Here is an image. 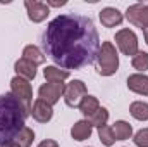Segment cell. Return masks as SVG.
<instances>
[{
  "mask_svg": "<svg viewBox=\"0 0 148 147\" xmlns=\"http://www.w3.org/2000/svg\"><path fill=\"white\" fill-rule=\"evenodd\" d=\"M143 38H145V43L148 45V28L147 30H143Z\"/></svg>",
  "mask_w": 148,
  "mask_h": 147,
  "instance_id": "4316f807",
  "label": "cell"
},
{
  "mask_svg": "<svg viewBox=\"0 0 148 147\" xmlns=\"http://www.w3.org/2000/svg\"><path fill=\"white\" fill-rule=\"evenodd\" d=\"M29 116H33V119L38 121V123H48L53 118V106L47 104L41 99H36L33 102V106H31Z\"/></svg>",
  "mask_w": 148,
  "mask_h": 147,
  "instance_id": "30bf717a",
  "label": "cell"
},
{
  "mask_svg": "<svg viewBox=\"0 0 148 147\" xmlns=\"http://www.w3.org/2000/svg\"><path fill=\"white\" fill-rule=\"evenodd\" d=\"M93 133V126L90 125L88 119H79L76 121L71 128V137H73L76 142H83V140H88Z\"/></svg>",
  "mask_w": 148,
  "mask_h": 147,
  "instance_id": "4fadbf2b",
  "label": "cell"
},
{
  "mask_svg": "<svg viewBox=\"0 0 148 147\" xmlns=\"http://www.w3.org/2000/svg\"><path fill=\"white\" fill-rule=\"evenodd\" d=\"M43 54L53 66L66 71L81 69L95 62L100 37L90 17L79 14H60L52 19L41 37Z\"/></svg>",
  "mask_w": 148,
  "mask_h": 147,
  "instance_id": "6da1fadb",
  "label": "cell"
},
{
  "mask_svg": "<svg viewBox=\"0 0 148 147\" xmlns=\"http://www.w3.org/2000/svg\"><path fill=\"white\" fill-rule=\"evenodd\" d=\"M126 19L136 28H148V3H133L126 10Z\"/></svg>",
  "mask_w": 148,
  "mask_h": 147,
  "instance_id": "ba28073f",
  "label": "cell"
},
{
  "mask_svg": "<svg viewBox=\"0 0 148 147\" xmlns=\"http://www.w3.org/2000/svg\"><path fill=\"white\" fill-rule=\"evenodd\" d=\"M98 17H100V23L105 28H115V26H119L124 21L122 12L119 9H115V7H103L98 12Z\"/></svg>",
  "mask_w": 148,
  "mask_h": 147,
  "instance_id": "8fae6325",
  "label": "cell"
},
{
  "mask_svg": "<svg viewBox=\"0 0 148 147\" xmlns=\"http://www.w3.org/2000/svg\"><path fill=\"white\" fill-rule=\"evenodd\" d=\"M98 139H100V142H102L103 146H107V147H112V146H114V144H115V137H114L112 126L105 125V126L98 128Z\"/></svg>",
  "mask_w": 148,
  "mask_h": 147,
  "instance_id": "603a6c76",
  "label": "cell"
},
{
  "mask_svg": "<svg viewBox=\"0 0 148 147\" xmlns=\"http://www.w3.org/2000/svg\"><path fill=\"white\" fill-rule=\"evenodd\" d=\"M14 71H16V76H21V78H24V80H28V81L36 78V66L31 64L29 61L23 59V57L16 61Z\"/></svg>",
  "mask_w": 148,
  "mask_h": 147,
  "instance_id": "5bb4252c",
  "label": "cell"
},
{
  "mask_svg": "<svg viewBox=\"0 0 148 147\" xmlns=\"http://www.w3.org/2000/svg\"><path fill=\"white\" fill-rule=\"evenodd\" d=\"M84 95H88V88H86V85H84L81 80H73L71 83L66 85L64 101H66V106H67V107L76 109V107L79 106V102L83 101Z\"/></svg>",
  "mask_w": 148,
  "mask_h": 147,
  "instance_id": "5b68a950",
  "label": "cell"
},
{
  "mask_svg": "<svg viewBox=\"0 0 148 147\" xmlns=\"http://www.w3.org/2000/svg\"><path fill=\"white\" fill-rule=\"evenodd\" d=\"M133 142L136 147H148V128H141L140 132H136Z\"/></svg>",
  "mask_w": 148,
  "mask_h": 147,
  "instance_id": "cb8c5ba5",
  "label": "cell"
},
{
  "mask_svg": "<svg viewBox=\"0 0 148 147\" xmlns=\"http://www.w3.org/2000/svg\"><path fill=\"white\" fill-rule=\"evenodd\" d=\"M88 121H90L91 126H95V128H102V126H105L107 121H109V111L105 109V107H100V109L95 111V112L88 118Z\"/></svg>",
  "mask_w": 148,
  "mask_h": 147,
  "instance_id": "ffe728a7",
  "label": "cell"
},
{
  "mask_svg": "<svg viewBox=\"0 0 148 147\" xmlns=\"http://www.w3.org/2000/svg\"><path fill=\"white\" fill-rule=\"evenodd\" d=\"M95 64H97V73L102 74V76H112V74L117 73L119 54H117V49L112 42H102L100 43Z\"/></svg>",
  "mask_w": 148,
  "mask_h": 147,
  "instance_id": "3957f363",
  "label": "cell"
},
{
  "mask_svg": "<svg viewBox=\"0 0 148 147\" xmlns=\"http://www.w3.org/2000/svg\"><path fill=\"white\" fill-rule=\"evenodd\" d=\"M112 132H114V137L115 140H127L133 137V126L124 121V119H119L112 125Z\"/></svg>",
  "mask_w": 148,
  "mask_h": 147,
  "instance_id": "ac0fdd59",
  "label": "cell"
},
{
  "mask_svg": "<svg viewBox=\"0 0 148 147\" xmlns=\"http://www.w3.org/2000/svg\"><path fill=\"white\" fill-rule=\"evenodd\" d=\"M115 45L117 49L124 54V55H131L134 57L138 54V37L133 30L129 28H122L115 33Z\"/></svg>",
  "mask_w": 148,
  "mask_h": 147,
  "instance_id": "277c9868",
  "label": "cell"
},
{
  "mask_svg": "<svg viewBox=\"0 0 148 147\" xmlns=\"http://www.w3.org/2000/svg\"><path fill=\"white\" fill-rule=\"evenodd\" d=\"M77 109L81 111V112H83V116L88 119L95 111L100 109V102H98V99H97L95 95H84V97H83V101L79 102Z\"/></svg>",
  "mask_w": 148,
  "mask_h": 147,
  "instance_id": "e0dca14e",
  "label": "cell"
},
{
  "mask_svg": "<svg viewBox=\"0 0 148 147\" xmlns=\"http://www.w3.org/2000/svg\"><path fill=\"white\" fill-rule=\"evenodd\" d=\"M127 88L138 95L148 97V76L145 73H134L127 76Z\"/></svg>",
  "mask_w": 148,
  "mask_h": 147,
  "instance_id": "7c38bea8",
  "label": "cell"
},
{
  "mask_svg": "<svg viewBox=\"0 0 148 147\" xmlns=\"http://www.w3.org/2000/svg\"><path fill=\"white\" fill-rule=\"evenodd\" d=\"M0 147H19V144H17L16 140H9V142H5V144H2Z\"/></svg>",
  "mask_w": 148,
  "mask_h": 147,
  "instance_id": "484cf974",
  "label": "cell"
},
{
  "mask_svg": "<svg viewBox=\"0 0 148 147\" xmlns=\"http://www.w3.org/2000/svg\"><path fill=\"white\" fill-rule=\"evenodd\" d=\"M64 90H66V83H50V81H47L38 88V99L53 106L60 101V97H64Z\"/></svg>",
  "mask_w": 148,
  "mask_h": 147,
  "instance_id": "52a82bcc",
  "label": "cell"
},
{
  "mask_svg": "<svg viewBox=\"0 0 148 147\" xmlns=\"http://www.w3.org/2000/svg\"><path fill=\"white\" fill-rule=\"evenodd\" d=\"M29 111L31 109L23 101L10 92L0 95V146L14 140L16 135L26 126Z\"/></svg>",
  "mask_w": 148,
  "mask_h": 147,
  "instance_id": "7a4b0ae2",
  "label": "cell"
},
{
  "mask_svg": "<svg viewBox=\"0 0 148 147\" xmlns=\"http://www.w3.org/2000/svg\"><path fill=\"white\" fill-rule=\"evenodd\" d=\"M19 147H31L33 146V140H35V132L29 128V126H24L17 135H16V139H14Z\"/></svg>",
  "mask_w": 148,
  "mask_h": 147,
  "instance_id": "44dd1931",
  "label": "cell"
},
{
  "mask_svg": "<svg viewBox=\"0 0 148 147\" xmlns=\"http://www.w3.org/2000/svg\"><path fill=\"white\" fill-rule=\"evenodd\" d=\"M24 7L28 10V17L33 23H43L48 14H50V7L47 5V2H40V0H26Z\"/></svg>",
  "mask_w": 148,
  "mask_h": 147,
  "instance_id": "9c48e42d",
  "label": "cell"
},
{
  "mask_svg": "<svg viewBox=\"0 0 148 147\" xmlns=\"http://www.w3.org/2000/svg\"><path fill=\"white\" fill-rule=\"evenodd\" d=\"M36 147H59L57 140H52V139H47V140H41Z\"/></svg>",
  "mask_w": 148,
  "mask_h": 147,
  "instance_id": "d4e9b609",
  "label": "cell"
},
{
  "mask_svg": "<svg viewBox=\"0 0 148 147\" xmlns=\"http://www.w3.org/2000/svg\"><path fill=\"white\" fill-rule=\"evenodd\" d=\"M43 76L50 83H64V80H67L71 76V73L62 69V68H59V66H47L43 69Z\"/></svg>",
  "mask_w": 148,
  "mask_h": 147,
  "instance_id": "2e32d148",
  "label": "cell"
},
{
  "mask_svg": "<svg viewBox=\"0 0 148 147\" xmlns=\"http://www.w3.org/2000/svg\"><path fill=\"white\" fill-rule=\"evenodd\" d=\"M131 66H133L138 73L148 71V52L138 50V54H136L134 57H131Z\"/></svg>",
  "mask_w": 148,
  "mask_h": 147,
  "instance_id": "7402d4cb",
  "label": "cell"
},
{
  "mask_svg": "<svg viewBox=\"0 0 148 147\" xmlns=\"http://www.w3.org/2000/svg\"><path fill=\"white\" fill-rule=\"evenodd\" d=\"M10 94L16 95L19 101H23L29 109H31V101H33V88L31 83L21 76H14L10 80Z\"/></svg>",
  "mask_w": 148,
  "mask_h": 147,
  "instance_id": "8992f818",
  "label": "cell"
},
{
  "mask_svg": "<svg viewBox=\"0 0 148 147\" xmlns=\"http://www.w3.org/2000/svg\"><path fill=\"white\" fill-rule=\"evenodd\" d=\"M23 59L29 61V62L35 64V66H41V64H45L47 55L43 54V50L38 49L36 45H26V47L23 49Z\"/></svg>",
  "mask_w": 148,
  "mask_h": 147,
  "instance_id": "9a60e30c",
  "label": "cell"
},
{
  "mask_svg": "<svg viewBox=\"0 0 148 147\" xmlns=\"http://www.w3.org/2000/svg\"><path fill=\"white\" fill-rule=\"evenodd\" d=\"M129 112L134 119L138 121H148V102L143 101H134L129 106Z\"/></svg>",
  "mask_w": 148,
  "mask_h": 147,
  "instance_id": "d6986e66",
  "label": "cell"
}]
</instances>
